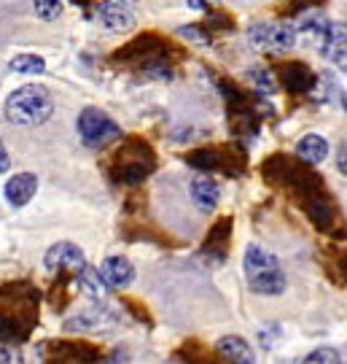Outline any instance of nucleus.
I'll use <instances>...</instances> for the list:
<instances>
[{
    "instance_id": "5701e85b",
    "label": "nucleus",
    "mask_w": 347,
    "mask_h": 364,
    "mask_svg": "<svg viewBox=\"0 0 347 364\" xmlns=\"http://www.w3.org/2000/svg\"><path fill=\"white\" fill-rule=\"evenodd\" d=\"M186 162L197 170H216V168H221V154L213 151V149H199V151H194V154L186 156Z\"/></svg>"
},
{
    "instance_id": "4468645a",
    "label": "nucleus",
    "mask_w": 347,
    "mask_h": 364,
    "mask_svg": "<svg viewBox=\"0 0 347 364\" xmlns=\"http://www.w3.org/2000/svg\"><path fill=\"white\" fill-rule=\"evenodd\" d=\"M248 287L253 289L256 294H264V297H277V294H283L285 291L288 281H285L283 270L275 267V270H267V273L250 275V278H248Z\"/></svg>"
},
{
    "instance_id": "2eb2a0df",
    "label": "nucleus",
    "mask_w": 347,
    "mask_h": 364,
    "mask_svg": "<svg viewBox=\"0 0 347 364\" xmlns=\"http://www.w3.org/2000/svg\"><path fill=\"white\" fill-rule=\"evenodd\" d=\"M30 332H33V324L22 318V313H0V340L6 346L25 343Z\"/></svg>"
},
{
    "instance_id": "f8f14e48",
    "label": "nucleus",
    "mask_w": 347,
    "mask_h": 364,
    "mask_svg": "<svg viewBox=\"0 0 347 364\" xmlns=\"http://www.w3.org/2000/svg\"><path fill=\"white\" fill-rule=\"evenodd\" d=\"M97 16L108 30L114 33H124L129 27L135 25V14L129 6H119V3H111V0H103L100 9H97Z\"/></svg>"
},
{
    "instance_id": "7c9ffc66",
    "label": "nucleus",
    "mask_w": 347,
    "mask_h": 364,
    "mask_svg": "<svg viewBox=\"0 0 347 364\" xmlns=\"http://www.w3.org/2000/svg\"><path fill=\"white\" fill-rule=\"evenodd\" d=\"M111 3H119V6H129V9H132L138 0H111Z\"/></svg>"
},
{
    "instance_id": "f3484780",
    "label": "nucleus",
    "mask_w": 347,
    "mask_h": 364,
    "mask_svg": "<svg viewBox=\"0 0 347 364\" xmlns=\"http://www.w3.org/2000/svg\"><path fill=\"white\" fill-rule=\"evenodd\" d=\"M296 154H299V159H304L307 165H321L323 159L329 156V141L321 138V135H304L296 144Z\"/></svg>"
},
{
    "instance_id": "4be33fe9",
    "label": "nucleus",
    "mask_w": 347,
    "mask_h": 364,
    "mask_svg": "<svg viewBox=\"0 0 347 364\" xmlns=\"http://www.w3.org/2000/svg\"><path fill=\"white\" fill-rule=\"evenodd\" d=\"M11 70L13 73H25V76H38L46 70V63L38 54H19L11 60Z\"/></svg>"
},
{
    "instance_id": "0eeeda50",
    "label": "nucleus",
    "mask_w": 347,
    "mask_h": 364,
    "mask_svg": "<svg viewBox=\"0 0 347 364\" xmlns=\"http://www.w3.org/2000/svg\"><path fill=\"white\" fill-rule=\"evenodd\" d=\"M97 275L108 289H127L135 281V264L127 257H108L103 259Z\"/></svg>"
},
{
    "instance_id": "393cba45",
    "label": "nucleus",
    "mask_w": 347,
    "mask_h": 364,
    "mask_svg": "<svg viewBox=\"0 0 347 364\" xmlns=\"http://www.w3.org/2000/svg\"><path fill=\"white\" fill-rule=\"evenodd\" d=\"M302 364H342V353L336 351V348L323 346V348H315L312 353H307Z\"/></svg>"
},
{
    "instance_id": "9b49d317",
    "label": "nucleus",
    "mask_w": 347,
    "mask_h": 364,
    "mask_svg": "<svg viewBox=\"0 0 347 364\" xmlns=\"http://www.w3.org/2000/svg\"><path fill=\"white\" fill-rule=\"evenodd\" d=\"M111 324H114V313L105 311V308H94V311L78 313L73 318H67L62 329L65 332H100Z\"/></svg>"
},
{
    "instance_id": "6ab92c4d",
    "label": "nucleus",
    "mask_w": 347,
    "mask_h": 364,
    "mask_svg": "<svg viewBox=\"0 0 347 364\" xmlns=\"http://www.w3.org/2000/svg\"><path fill=\"white\" fill-rule=\"evenodd\" d=\"M326 27H329V22H326V16H323L321 11L302 14L299 22H296V30H299L302 36H309V38H315V41H321V36L326 33Z\"/></svg>"
},
{
    "instance_id": "7ed1b4c3",
    "label": "nucleus",
    "mask_w": 347,
    "mask_h": 364,
    "mask_svg": "<svg viewBox=\"0 0 347 364\" xmlns=\"http://www.w3.org/2000/svg\"><path fill=\"white\" fill-rule=\"evenodd\" d=\"M248 41L261 52L280 54L294 49L296 33L294 27L285 25V22H256V25L248 27Z\"/></svg>"
},
{
    "instance_id": "b1692460",
    "label": "nucleus",
    "mask_w": 347,
    "mask_h": 364,
    "mask_svg": "<svg viewBox=\"0 0 347 364\" xmlns=\"http://www.w3.org/2000/svg\"><path fill=\"white\" fill-rule=\"evenodd\" d=\"M248 78L256 84L258 92H264V95H272V92L277 90V81L272 76L270 70H264V68H253V70H248Z\"/></svg>"
},
{
    "instance_id": "f03ea898",
    "label": "nucleus",
    "mask_w": 347,
    "mask_h": 364,
    "mask_svg": "<svg viewBox=\"0 0 347 364\" xmlns=\"http://www.w3.org/2000/svg\"><path fill=\"white\" fill-rule=\"evenodd\" d=\"M78 135H81V141L87 146L97 149V146L116 141L121 135V130H119V124L105 111H100V108H84L78 114Z\"/></svg>"
},
{
    "instance_id": "aec40b11",
    "label": "nucleus",
    "mask_w": 347,
    "mask_h": 364,
    "mask_svg": "<svg viewBox=\"0 0 347 364\" xmlns=\"http://www.w3.org/2000/svg\"><path fill=\"white\" fill-rule=\"evenodd\" d=\"M180 359H186V364H213L216 362V356L210 348H205L199 340H186L183 343V348L178 351Z\"/></svg>"
},
{
    "instance_id": "c85d7f7f",
    "label": "nucleus",
    "mask_w": 347,
    "mask_h": 364,
    "mask_svg": "<svg viewBox=\"0 0 347 364\" xmlns=\"http://www.w3.org/2000/svg\"><path fill=\"white\" fill-rule=\"evenodd\" d=\"M9 168H11V156H9L6 146H3V138H0V173H6Z\"/></svg>"
},
{
    "instance_id": "cd10ccee",
    "label": "nucleus",
    "mask_w": 347,
    "mask_h": 364,
    "mask_svg": "<svg viewBox=\"0 0 347 364\" xmlns=\"http://www.w3.org/2000/svg\"><path fill=\"white\" fill-rule=\"evenodd\" d=\"M186 3L197 11H210V9H219L221 0H186Z\"/></svg>"
},
{
    "instance_id": "9d476101",
    "label": "nucleus",
    "mask_w": 347,
    "mask_h": 364,
    "mask_svg": "<svg viewBox=\"0 0 347 364\" xmlns=\"http://www.w3.org/2000/svg\"><path fill=\"white\" fill-rule=\"evenodd\" d=\"M35 192H38V178L33 173H16L6 183V200L13 208H25L27 203L35 197Z\"/></svg>"
},
{
    "instance_id": "412c9836",
    "label": "nucleus",
    "mask_w": 347,
    "mask_h": 364,
    "mask_svg": "<svg viewBox=\"0 0 347 364\" xmlns=\"http://www.w3.org/2000/svg\"><path fill=\"white\" fill-rule=\"evenodd\" d=\"M76 278H78V284H81V289H84L92 299H105V297H108V287L100 281V275L94 273V270H89V264H87V267H84Z\"/></svg>"
},
{
    "instance_id": "1a4fd4ad",
    "label": "nucleus",
    "mask_w": 347,
    "mask_h": 364,
    "mask_svg": "<svg viewBox=\"0 0 347 364\" xmlns=\"http://www.w3.org/2000/svg\"><path fill=\"white\" fill-rule=\"evenodd\" d=\"M219 356L226 364H256V353L250 348V343L240 335H226V338L219 340L216 346Z\"/></svg>"
},
{
    "instance_id": "a878e982",
    "label": "nucleus",
    "mask_w": 347,
    "mask_h": 364,
    "mask_svg": "<svg viewBox=\"0 0 347 364\" xmlns=\"http://www.w3.org/2000/svg\"><path fill=\"white\" fill-rule=\"evenodd\" d=\"M33 9L40 19L46 22H54L60 14H62V0H33Z\"/></svg>"
},
{
    "instance_id": "ddd939ff",
    "label": "nucleus",
    "mask_w": 347,
    "mask_h": 364,
    "mask_svg": "<svg viewBox=\"0 0 347 364\" xmlns=\"http://www.w3.org/2000/svg\"><path fill=\"white\" fill-rule=\"evenodd\" d=\"M192 200L199 210H216L221 200V186L210 176H197L192 181Z\"/></svg>"
},
{
    "instance_id": "bb28decb",
    "label": "nucleus",
    "mask_w": 347,
    "mask_h": 364,
    "mask_svg": "<svg viewBox=\"0 0 347 364\" xmlns=\"http://www.w3.org/2000/svg\"><path fill=\"white\" fill-rule=\"evenodd\" d=\"M0 364H25V356L13 346H0Z\"/></svg>"
},
{
    "instance_id": "423d86ee",
    "label": "nucleus",
    "mask_w": 347,
    "mask_h": 364,
    "mask_svg": "<svg viewBox=\"0 0 347 364\" xmlns=\"http://www.w3.org/2000/svg\"><path fill=\"white\" fill-rule=\"evenodd\" d=\"M119 165L114 168V176L119 178V181L124 183H141L148 173H151V149H145V151H141V156L132 154V146H124L121 149V154H119Z\"/></svg>"
},
{
    "instance_id": "a211bd4d",
    "label": "nucleus",
    "mask_w": 347,
    "mask_h": 364,
    "mask_svg": "<svg viewBox=\"0 0 347 364\" xmlns=\"http://www.w3.org/2000/svg\"><path fill=\"white\" fill-rule=\"evenodd\" d=\"M280 81L285 84V90L291 92H307L312 87L315 76L307 70V65H299V63H291L280 70Z\"/></svg>"
},
{
    "instance_id": "20e7f679",
    "label": "nucleus",
    "mask_w": 347,
    "mask_h": 364,
    "mask_svg": "<svg viewBox=\"0 0 347 364\" xmlns=\"http://www.w3.org/2000/svg\"><path fill=\"white\" fill-rule=\"evenodd\" d=\"M43 267L52 275H78L87 267V257H84V251H81L76 243L62 240V243H54V246L46 251Z\"/></svg>"
},
{
    "instance_id": "6e6552de",
    "label": "nucleus",
    "mask_w": 347,
    "mask_h": 364,
    "mask_svg": "<svg viewBox=\"0 0 347 364\" xmlns=\"http://www.w3.org/2000/svg\"><path fill=\"white\" fill-rule=\"evenodd\" d=\"M345 38H347L345 25L342 22H329L326 33L318 41V49H321L323 57L342 68H345Z\"/></svg>"
},
{
    "instance_id": "c756f323",
    "label": "nucleus",
    "mask_w": 347,
    "mask_h": 364,
    "mask_svg": "<svg viewBox=\"0 0 347 364\" xmlns=\"http://www.w3.org/2000/svg\"><path fill=\"white\" fill-rule=\"evenodd\" d=\"M336 168L342 170V176H345V144H342V149H339V159H336Z\"/></svg>"
},
{
    "instance_id": "39448f33",
    "label": "nucleus",
    "mask_w": 347,
    "mask_h": 364,
    "mask_svg": "<svg viewBox=\"0 0 347 364\" xmlns=\"http://www.w3.org/2000/svg\"><path fill=\"white\" fill-rule=\"evenodd\" d=\"M100 356V351L89 346V343H84V340H52V343H46L43 346V359L46 364H62V362H78V364H87V362H94Z\"/></svg>"
},
{
    "instance_id": "dca6fc26",
    "label": "nucleus",
    "mask_w": 347,
    "mask_h": 364,
    "mask_svg": "<svg viewBox=\"0 0 347 364\" xmlns=\"http://www.w3.org/2000/svg\"><path fill=\"white\" fill-rule=\"evenodd\" d=\"M243 267H245V275L250 278V275L267 273V270L280 267V262H277V257H275V254H270L267 248L248 246V251H245V259H243Z\"/></svg>"
},
{
    "instance_id": "f257e3e1",
    "label": "nucleus",
    "mask_w": 347,
    "mask_h": 364,
    "mask_svg": "<svg viewBox=\"0 0 347 364\" xmlns=\"http://www.w3.org/2000/svg\"><path fill=\"white\" fill-rule=\"evenodd\" d=\"M54 114V97L52 92L40 84H25L13 90L6 100V119L19 127H38L49 122Z\"/></svg>"
}]
</instances>
